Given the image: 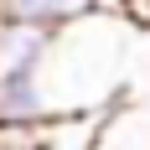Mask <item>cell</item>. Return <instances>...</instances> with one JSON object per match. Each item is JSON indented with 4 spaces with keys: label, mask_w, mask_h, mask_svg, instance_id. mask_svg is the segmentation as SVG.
I'll return each instance as SVG.
<instances>
[{
    "label": "cell",
    "mask_w": 150,
    "mask_h": 150,
    "mask_svg": "<svg viewBox=\"0 0 150 150\" xmlns=\"http://www.w3.org/2000/svg\"><path fill=\"white\" fill-rule=\"evenodd\" d=\"M57 42V26H36V21H11L0 16V73L16 67H42L47 52Z\"/></svg>",
    "instance_id": "cell-2"
},
{
    "label": "cell",
    "mask_w": 150,
    "mask_h": 150,
    "mask_svg": "<svg viewBox=\"0 0 150 150\" xmlns=\"http://www.w3.org/2000/svg\"><path fill=\"white\" fill-rule=\"evenodd\" d=\"M93 11H109L104 0H0V16L11 21H36V26H73Z\"/></svg>",
    "instance_id": "cell-3"
},
{
    "label": "cell",
    "mask_w": 150,
    "mask_h": 150,
    "mask_svg": "<svg viewBox=\"0 0 150 150\" xmlns=\"http://www.w3.org/2000/svg\"><path fill=\"white\" fill-rule=\"evenodd\" d=\"M104 5H109V11H119V16H124V5H129V0H104Z\"/></svg>",
    "instance_id": "cell-4"
},
{
    "label": "cell",
    "mask_w": 150,
    "mask_h": 150,
    "mask_svg": "<svg viewBox=\"0 0 150 150\" xmlns=\"http://www.w3.org/2000/svg\"><path fill=\"white\" fill-rule=\"evenodd\" d=\"M42 119H57L42 88V67L0 73V129L5 124H42Z\"/></svg>",
    "instance_id": "cell-1"
}]
</instances>
